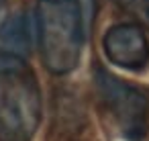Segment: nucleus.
Segmentation results:
<instances>
[{
  "label": "nucleus",
  "instance_id": "f257e3e1",
  "mask_svg": "<svg viewBox=\"0 0 149 141\" xmlns=\"http://www.w3.org/2000/svg\"><path fill=\"white\" fill-rule=\"evenodd\" d=\"M35 29L45 68L57 76L74 72L88 29L80 0H37Z\"/></svg>",
  "mask_w": 149,
  "mask_h": 141
},
{
  "label": "nucleus",
  "instance_id": "f03ea898",
  "mask_svg": "<svg viewBox=\"0 0 149 141\" xmlns=\"http://www.w3.org/2000/svg\"><path fill=\"white\" fill-rule=\"evenodd\" d=\"M41 123L35 74L17 57H0V141H31Z\"/></svg>",
  "mask_w": 149,
  "mask_h": 141
},
{
  "label": "nucleus",
  "instance_id": "7ed1b4c3",
  "mask_svg": "<svg viewBox=\"0 0 149 141\" xmlns=\"http://www.w3.org/2000/svg\"><path fill=\"white\" fill-rule=\"evenodd\" d=\"M94 82L102 102L112 112L123 135H127L129 139L141 137L147 123V108H149L147 96L139 88L131 86L129 82L112 76L102 68L96 70Z\"/></svg>",
  "mask_w": 149,
  "mask_h": 141
},
{
  "label": "nucleus",
  "instance_id": "20e7f679",
  "mask_svg": "<svg viewBox=\"0 0 149 141\" xmlns=\"http://www.w3.org/2000/svg\"><path fill=\"white\" fill-rule=\"evenodd\" d=\"M106 57L125 70H143L149 64V41L135 23H120L106 31L102 39Z\"/></svg>",
  "mask_w": 149,
  "mask_h": 141
},
{
  "label": "nucleus",
  "instance_id": "39448f33",
  "mask_svg": "<svg viewBox=\"0 0 149 141\" xmlns=\"http://www.w3.org/2000/svg\"><path fill=\"white\" fill-rule=\"evenodd\" d=\"M31 25L27 15H17L0 29V57L25 59L31 51Z\"/></svg>",
  "mask_w": 149,
  "mask_h": 141
},
{
  "label": "nucleus",
  "instance_id": "423d86ee",
  "mask_svg": "<svg viewBox=\"0 0 149 141\" xmlns=\"http://www.w3.org/2000/svg\"><path fill=\"white\" fill-rule=\"evenodd\" d=\"M114 4L133 19H137L141 25L149 27V0H114Z\"/></svg>",
  "mask_w": 149,
  "mask_h": 141
},
{
  "label": "nucleus",
  "instance_id": "0eeeda50",
  "mask_svg": "<svg viewBox=\"0 0 149 141\" xmlns=\"http://www.w3.org/2000/svg\"><path fill=\"white\" fill-rule=\"evenodd\" d=\"M80 6H82V13H84L86 27H90V23L94 19V13H96V0H80Z\"/></svg>",
  "mask_w": 149,
  "mask_h": 141
},
{
  "label": "nucleus",
  "instance_id": "6e6552de",
  "mask_svg": "<svg viewBox=\"0 0 149 141\" xmlns=\"http://www.w3.org/2000/svg\"><path fill=\"white\" fill-rule=\"evenodd\" d=\"M6 13H8V0H0V29L6 23Z\"/></svg>",
  "mask_w": 149,
  "mask_h": 141
}]
</instances>
